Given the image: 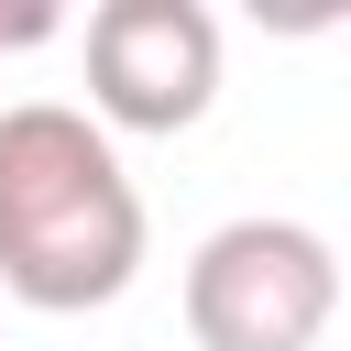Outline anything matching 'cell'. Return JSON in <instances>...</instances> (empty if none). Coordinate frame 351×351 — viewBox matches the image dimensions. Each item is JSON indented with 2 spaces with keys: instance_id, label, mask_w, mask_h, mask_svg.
Returning a JSON list of instances; mask_svg holds the SVG:
<instances>
[{
  "instance_id": "cell-1",
  "label": "cell",
  "mask_w": 351,
  "mask_h": 351,
  "mask_svg": "<svg viewBox=\"0 0 351 351\" xmlns=\"http://www.w3.org/2000/svg\"><path fill=\"white\" fill-rule=\"evenodd\" d=\"M143 274V186L121 143L66 99L0 110V296L44 318H88Z\"/></svg>"
},
{
  "instance_id": "cell-3",
  "label": "cell",
  "mask_w": 351,
  "mask_h": 351,
  "mask_svg": "<svg viewBox=\"0 0 351 351\" xmlns=\"http://www.w3.org/2000/svg\"><path fill=\"white\" fill-rule=\"evenodd\" d=\"M219 99L208 0H99L88 11V121L99 132H197Z\"/></svg>"
},
{
  "instance_id": "cell-4",
  "label": "cell",
  "mask_w": 351,
  "mask_h": 351,
  "mask_svg": "<svg viewBox=\"0 0 351 351\" xmlns=\"http://www.w3.org/2000/svg\"><path fill=\"white\" fill-rule=\"evenodd\" d=\"M44 33H66V11H44V0L0 11V55H22V44H44Z\"/></svg>"
},
{
  "instance_id": "cell-2",
  "label": "cell",
  "mask_w": 351,
  "mask_h": 351,
  "mask_svg": "<svg viewBox=\"0 0 351 351\" xmlns=\"http://www.w3.org/2000/svg\"><path fill=\"white\" fill-rule=\"evenodd\" d=\"M340 318V252L307 219H219L186 252V340L197 351H318Z\"/></svg>"
}]
</instances>
